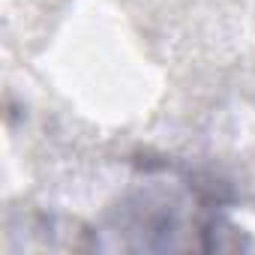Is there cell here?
Listing matches in <instances>:
<instances>
[{"label": "cell", "instance_id": "cell-1", "mask_svg": "<svg viewBox=\"0 0 255 255\" xmlns=\"http://www.w3.org/2000/svg\"><path fill=\"white\" fill-rule=\"evenodd\" d=\"M87 252H219L240 249L228 186L171 156L132 159L117 195L81 225Z\"/></svg>", "mask_w": 255, "mask_h": 255}]
</instances>
